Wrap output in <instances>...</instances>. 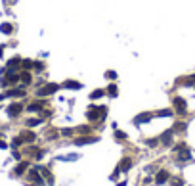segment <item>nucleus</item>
Segmentation results:
<instances>
[{"instance_id": "14", "label": "nucleus", "mask_w": 195, "mask_h": 186, "mask_svg": "<svg viewBox=\"0 0 195 186\" xmlns=\"http://www.w3.org/2000/svg\"><path fill=\"white\" fill-rule=\"evenodd\" d=\"M178 82H182V85H187V86H191V85H195V75H189V77H186V79H182V81H178Z\"/></svg>"}, {"instance_id": "30", "label": "nucleus", "mask_w": 195, "mask_h": 186, "mask_svg": "<svg viewBox=\"0 0 195 186\" xmlns=\"http://www.w3.org/2000/svg\"><path fill=\"white\" fill-rule=\"evenodd\" d=\"M0 58H2V46H0Z\"/></svg>"}, {"instance_id": "13", "label": "nucleus", "mask_w": 195, "mask_h": 186, "mask_svg": "<svg viewBox=\"0 0 195 186\" xmlns=\"http://www.w3.org/2000/svg\"><path fill=\"white\" fill-rule=\"evenodd\" d=\"M27 167H29V163H27V161L19 163L17 167H15V175H23V173H25V169H27Z\"/></svg>"}, {"instance_id": "11", "label": "nucleus", "mask_w": 195, "mask_h": 186, "mask_svg": "<svg viewBox=\"0 0 195 186\" xmlns=\"http://www.w3.org/2000/svg\"><path fill=\"white\" fill-rule=\"evenodd\" d=\"M19 65H21V60H19V58H14V60L8 61V69H10V71L15 69V67H19Z\"/></svg>"}, {"instance_id": "24", "label": "nucleus", "mask_w": 195, "mask_h": 186, "mask_svg": "<svg viewBox=\"0 0 195 186\" xmlns=\"http://www.w3.org/2000/svg\"><path fill=\"white\" fill-rule=\"evenodd\" d=\"M115 136H117V140H126V134L123 131H117V132H115Z\"/></svg>"}, {"instance_id": "10", "label": "nucleus", "mask_w": 195, "mask_h": 186, "mask_svg": "<svg viewBox=\"0 0 195 186\" xmlns=\"http://www.w3.org/2000/svg\"><path fill=\"white\" fill-rule=\"evenodd\" d=\"M19 79L23 81V85H31V81H33V77H31V73H27V71H23V73L19 75Z\"/></svg>"}, {"instance_id": "23", "label": "nucleus", "mask_w": 195, "mask_h": 186, "mask_svg": "<svg viewBox=\"0 0 195 186\" xmlns=\"http://www.w3.org/2000/svg\"><path fill=\"white\" fill-rule=\"evenodd\" d=\"M157 115H159V117H168V115H172V111L170 110H161Z\"/></svg>"}, {"instance_id": "2", "label": "nucleus", "mask_w": 195, "mask_h": 186, "mask_svg": "<svg viewBox=\"0 0 195 186\" xmlns=\"http://www.w3.org/2000/svg\"><path fill=\"white\" fill-rule=\"evenodd\" d=\"M174 110L180 113V115H186V113H187V104H186L184 98H180V96L174 98Z\"/></svg>"}, {"instance_id": "8", "label": "nucleus", "mask_w": 195, "mask_h": 186, "mask_svg": "<svg viewBox=\"0 0 195 186\" xmlns=\"http://www.w3.org/2000/svg\"><path fill=\"white\" fill-rule=\"evenodd\" d=\"M172 136H174V132H172V131H166V132L161 136V142L165 144V146H170V144H172Z\"/></svg>"}, {"instance_id": "16", "label": "nucleus", "mask_w": 195, "mask_h": 186, "mask_svg": "<svg viewBox=\"0 0 195 186\" xmlns=\"http://www.w3.org/2000/svg\"><path fill=\"white\" fill-rule=\"evenodd\" d=\"M42 106H44L42 102H35V104H31L27 110H29V111H38V110H42Z\"/></svg>"}, {"instance_id": "27", "label": "nucleus", "mask_w": 195, "mask_h": 186, "mask_svg": "<svg viewBox=\"0 0 195 186\" xmlns=\"http://www.w3.org/2000/svg\"><path fill=\"white\" fill-rule=\"evenodd\" d=\"M63 134H65V136H69V134H73V131H71V129H63V131H61Z\"/></svg>"}, {"instance_id": "15", "label": "nucleus", "mask_w": 195, "mask_h": 186, "mask_svg": "<svg viewBox=\"0 0 195 186\" xmlns=\"http://www.w3.org/2000/svg\"><path fill=\"white\" fill-rule=\"evenodd\" d=\"M0 31H2L4 35H10V33L14 31V27H12L10 23H2V25H0Z\"/></svg>"}, {"instance_id": "12", "label": "nucleus", "mask_w": 195, "mask_h": 186, "mask_svg": "<svg viewBox=\"0 0 195 186\" xmlns=\"http://www.w3.org/2000/svg\"><path fill=\"white\" fill-rule=\"evenodd\" d=\"M182 131H186V123H184V121L174 123V129H172V132H182Z\"/></svg>"}, {"instance_id": "22", "label": "nucleus", "mask_w": 195, "mask_h": 186, "mask_svg": "<svg viewBox=\"0 0 195 186\" xmlns=\"http://www.w3.org/2000/svg\"><path fill=\"white\" fill-rule=\"evenodd\" d=\"M170 186H184V180L182 178H172V182H170Z\"/></svg>"}, {"instance_id": "29", "label": "nucleus", "mask_w": 195, "mask_h": 186, "mask_svg": "<svg viewBox=\"0 0 195 186\" xmlns=\"http://www.w3.org/2000/svg\"><path fill=\"white\" fill-rule=\"evenodd\" d=\"M0 148H6V142H2V140H0Z\"/></svg>"}, {"instance_id": "5", "label": "nucleus", "mask_w": 195, "mask_h": 186, "mask_svg": "<svg viewBox=\"0 0 195 186\" xmlns=\"http://www.w3.org/2000/svg\"><path fill=\"white\" fill-rule=\"evenodd\" d=\"M17 81H19V75H15V73H8V75H6V79L2 81V85H4V86H8V85H15Z\"/></svg>"}, {"instance_id": "1", "label": "nucleus", "mask_w": 195, "mask_h": 186, "mask_svg": "<svg viewBox=\"0 0 195 186\" xmlns=\"http://www.w3.org/2000/svg\"><path fill=\"white\" fill-rule=\"evenodd\" d=\"M57 88H59V86H57L56 82H48V85H44L42 88H38V96H50V94H54V92H57Z\"/></svg>"}, {"instance_id": "9", "label": "nucleus", "mask_w": 195, "mask_h": 186, "mask_svg": "<svg viewBox=\"0 0 195 186\" xmlns=\"http://www.w3.org/2000/svg\"><path fill=\"white\" fill-rule=\"evenodd\" d=\"M98 140V138L96 136H90V138H88V136H82V138H77V144H90V142H96Z\"/></svg>"}, {"instance_id": "7", "label": "nucleus", "mask_w": 195, "mask_h": 186, "mask_svg": "<svg viewBox=\"0 0 195 186\" xmlns=\"http://www.w3.org/2000/svg\"><path fill=\"white\" fill-rule=\"evenodd\" d=\"M151 119V113H140L138 117H134V123L136 125H142V123H147Z\"/></svg>"}, {"instance_id": "6", "label": "nucleus", "mask_w": 195, "mask_h": 186, "mask_svg": "<svg viewBox=\"0 0 195 186\" xmlns=\"http://www.w3.org/2000/svg\"><path fill=\"white\" fill-rule=\"evenodd\" d=\"M130 165H132V159H130V157H124L123 161L119 163L117 171H128V169H130Z\"/></svg>"}, {"instance_id": "18", "label": "nucleus", "mask_w": 195, "mask_h": 186, "mask_svg": "<svg viewBox=\"0 0 195 186\" xmlns=\"http://www.w3.org/2000/svg\"><path fill=\"white\" fill-rule=\"evenodd\" d=\"M65 88H81V82H77V81H67V82H65Z\"/></svg>"}, {"instance_id": "3", "label": "nucleus", "mask_w": 195, "mask_h": 186, "mask_svg": "<svg viewBox=\"0 0 195 186\" xmlns=\"http://www.w3.org/2000/svg\"><path fill=\"white\" fill-rule=\"evenodd\" d=\"M168 178H170V175H168V171H165V169H161V171L157 173V177H155V184H165Z\"/></svg>"}, {"instance_id": "19", "label": "nucleus", "mask_w": 195, "mask_h": 186, "mask_svg": "<svg viewBox=\"0 0 195 186\" xmlns=\"http://www.w3.org/2000/svg\"><path fill=\"white\" fill-rule=\"evenodd\" d=\"M105 92H107L109 96H117V92H119V90H117V86H115V85H109V86H107V90H105Z\"/></svg>"}, {"instance_id": "20", "label": "nucleus", "mask_w": 195, "mask_h": 186, "mask_svg": "<svg viewBox=\"0 0 195 186\" xmlns=\"http://www.w3.org/2000/svg\"><path fill=\"white\" fill-rule=\"evenodd\" d=\"M21 65H23V69H31V67H35V61H31V60H23V61H21Z\"/></svg>"}, {"instance_id": "21", "label": "nucleus", "mask_w": 195, "mask_h": 186, "mask_svg": "<svg viewBox=\"0 0 195 186\" xmlns=\"http://www.w3.org/2000/svg\"><path fill=\"white\" fill-rule=\"evenodd\" d=\"M42 119H29L27 121V127H36V125H40Z\"/></svg>"}, {"instance_id": "17", "label": "nucleus", "mask_w": 195, "mask_h": 186, "mask_svg": "<svg viewBox=\"0 0 195 186\" xmlns=\"http://www.w3.org/2000/svg\"><path fill=\"white\" fill-rule=\"evenodd\" d=\"M103 94H105V90H102V88H98V90H94L92 94H90V98H92V100H98V98H102Z\"/></svg>"}, {"instance_id": "25", "label": "nucleus", "mask_w": 195, "mask_h": 186, "mask_svg": "<svg viewBox=\"0 0 195 186\" xmlns=\"http://www.w3.org/2000/svg\"><path fill=\"white\" fill-rule=\"evenodd\" d=\"M105 77H107V79H111V81H115V79H117V73H115V71H107Z\"/></svg>"}, {"instance_id": "4", "label": "nucleus", "mask_w": 195, "mask_h": 186, "mask_svg": "<svg viewBox=\"0 0 195 186\" xmlns=\"http://www.w3.org/2000/svg\"><path fill=\"white\" fill-rule=\"evenodd\" d=\"M21 111H23V106H21V104H12L8 107V115L10 117H17Z\"/></svg>"}, {"instance_id": "26", "label": "nucleus", "mask_w": 195, "mask_h": 186, "mask_svg": "<svg viewBox=\"0 0 195 186\" xmlns=\"http://www.w3.org/2000/svg\"><path fill=\"white\" fill-rule=\"evenodd\" d=\"M157 144H159V140H155V138H151V140H147V146H151V148H155Z\"/></svg>"}, {"instance_id": "28", "label": "nucleus", "mask_w": 195, "mask_h": 186, "mask_svg": "<svg viewBox=\"0 0 195 186\" xmlns=\"http://www.w3.org/2000/svg\"><path fill=\"white\" fill-rule=\"evenodd\" d=\"M81 132H90V127H81Z\"/></svg>"}]
</instances>
